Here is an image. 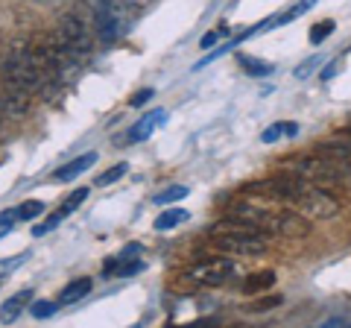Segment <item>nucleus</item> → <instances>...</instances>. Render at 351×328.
<instances>
[{
	"label": "nucleus",
	"instance_id": "9d476101",
	"mask_svg": "<svg viewBox=\"0 0 351 328\" xmlns=\"http://www.w3.org/2000/svg\"><path fill=\"white\" fill-rule=\"evenodd\" d=\"M293 135H299V124H293V120H278V124H272V126L263 129L261 141H263V144H276V141L293 138Z\"/></svg>",
	"mask_w": 351,
	"mask_h": 328
},
{
	"label": "nucleus",
	"instance_id": "7ed1b4c3",
	"mask_svg": "<svg viewBox=\"0 0 351 328\" xmlns=\"http://www.w3.org/2000/svg\"><path fill=\"white\" fill-rule=\"evenodd\" d=\"M208 237L211 244L219 249V253H228V255H263L269 249V240L263 237L261 229L249 226L243 220L228 214L223 223H214L208 229Z\"/></svg>",
	"mask_w": 351,
	"mask_h": 328
},
{
	"label": "nucleus",
	"instance_id": "4be33fe9",
	"mask_svg": "<svg viewBox=\"0 0 351 328\" xmlns=\"http://www.w3.org/2000/svg\"><path fill=\"white\" fill-rule=\"evenodd\" d=\"M56 308H59V302H36L32 305V316L36 320H47V316L56 314Z\"/></svg>",
	"mask_w": 351,
	"mask_h": 328
},
{
	"label": "nucleus",
	"instance_id": "f8f14e48",
	"mask_svg": "<svg viewBox=\"0 0 351 328\" xmlns=\"http://www.w3.org/2000/svg\"><path fill=\"white\" fill-rule=\"evenodd\" d=\"M32 299V290H21V293H15L12 299H9L6 305H3V311H0V316H3L6 323H12V320H18L21 316V311H24V305Z\"/></svg>",
	"mask_w": 351,
	"mask_h": 328
},
{
	"label": "nucleus",
	"instance_id": "a878e982",
	"mask_svg": "<svg viewBox=\"0 0 351 328\" xmlns=\"http://www.w3.org/2000/svg\"><path fill=\"white\" fill-rule=\"evenodd\" d=\"M281 302H284V299H281L278 293H276V296H263V299H258V305H252L249 311H267V308H278Z\"/></svg>",
	"mask_w": 351,
	"mask_h": 328
},
{
	"label": "nucleus",
	"instance_id": "4468645a",
	"mask_svg": "<svg viewBox=\"0 0 351 328\" xmlns=\"http://www.w3.org/2000/svg\"><path fill=\"white\" fill-rule=\"evenodd\" d=\"M313 6H316V0H299V3H295V6H290L287 12H281L278 18H272V21H269V27H284V24H290V21H295L299 15L311 12Z\"/></svg>",
	"mask_w": 351,
	"mask_h": 328
},
{
	"label": "nucleus",
	"instance_id": "cd10ccee",
	"mask_svg": "<svg viewBox=\"0 0 351 328\" xmlns=\"http://www.w3.org/2000/svg\"><path fill=\"white\" fill-rule=\"evenodd\" d=\"M339 68V62H331V65H328V71H325V80H328V76H334V71Z\"/></svg>",
	"mask_w": 351,
	"mask_h": 328
},
{
	"label": "nucleus",
	"instance_id": "b1692460",
	"mask_svg": "<svg viewBox=\"0 0 351 328\" xmlns=\"http://www.w3.org/2000/svg\"><path fill=\"white\" fill-rule=\"evenodd\" d=\"M322 65V59L319 56H313V59H304L302 65H299V71H295V76H299V80H307V76H311L316 68H319Z\"/></svg>",
	"mask_w": 351,
	"mask_h": 328
},
{
	"label": "nucleus",
	"instance_id": "ddd939ff",
	"mask_svg": "<svg viewBox=\"0 0 351 328\" xmlns=\"http://www.w3.org/2000/svg\"><path fill=\"white\" fill-rule=\"evenodd\" d=\"M272 284H276V272L272 270H261L255 276H249L243 281V293H258V290H269Z\"/></svg>",
	"mask_w": 351,
	"mask_h": 328
},
{
	"label": "nucleus",
	"instance_id": "f3484780",
	"mask_svg": "<svg viewBox=\"0 0 351 328\" xmlns=\"http://www.w3.org/2000/svg\"><path fill=\"white\" fill-rule=\"evenodd\" d=\"M188 194H191V191L184 188V185H173V188H167V191H161V194L152 196V202H156V205H170V202L184 200Z\"/></svg>",
	"mask_w": 351,
	"mask_h": 328
},
{
	"label": "nucleus",
	"instance_id": "2eb2a0df",
	"mask_svg": "<svg viewBox=\"0 0 351 328\" xmlns=\"http://www.w3.org/2000/svg\"><path fill=\"white\" fill-rule=\"evenodd\" d=\"M184 220H188V211H184V209H167V211H161L156 217V229H158V232H167V229L182 226Z\"/></svg>",
	"mask_w": 351,
	"mask_h": 328
},
{
	"label": "nucleus",
	"instance_id": "aec40b11",
	"mask_svg": "<svg viewBox=\"0 0 351 328\" xmlns=\"http://www.w3.org/2000/svg\"><path fill=\"white\" fill-rule=\"evenodd\" d=\"M334 27H337L334 21H319V24H313L311 27V41H313V45H322V41L334 32Z\"/></svg>",
	"mask_w": 351,
	"mask_h": 328
},
{
	"label": "nucleus",
	"instance_id": "dca6fc26",
	"mask_svg": "<svg viewBox=\"0 0 351 328\" xmlns=\"http://www.w3.org/2000/svg\"><path fill=\"white\" fill-rule=\"evenodd\" d=\"M88 194H91V188H76L73 194H68V200L62 202V209H59V214L62 217H68V214H73L76 209H80V205L88 200Z\"/></svg>",
	"mask_w": 351,
	"mask_h": 328
},
{
	"label": "nucleus",
	"instance_id": "6e6552de",
	"mask_svg": "<svg viewBox=\"0 0 351 328\" xmlns=\"http://www.w3.org/2000/svg\"><path fill=\"white\" fill-rule=\"evenodd\" d=\"M94 161H97V152H94V150H91V152H82L80 159L68 161V164H64V167H59L56 173H53V179H56V182H71V179H76V176H80L82 170H88V167H91Z\"/></svg>",
	"mask_w": 351,
	"mask_h": 328
},
{
	"label": "nucleus",
	"instance_id": "a211bd4d",
	"mask_svg": "<svg viewBox=\"0 0 351 328\" xmlns=\"http://www.w3.org/2000/svg\"><path fill=\"white\" fill-rule=\"evenodd\" d=\"M15 211H18V220H36V217L44 214V202L41 200H27V202H21Z\"/></svg>",
	"mask_w": 351,
	"mask_h": 328
},
{
	"label": "nucleus",
	"instance_id": "f03ea898",
	"mask_svg": "<svg viewBox=\"0 0 351 328\" xmlns=\"http://www.w3.org/2000/svg\"><path fill=\"white\" fill-rule=\"evenodd\" d=\"M287 202H249L240 200L228 205V214L243 220L249 226L261 229V232H272V235H284V237H307L311 235V217H304L295 209H284Z\"/></svg>",
	"mask_w": 351,
	"mask_h": 328
},
{
	"label": "nucleus",
	"instance_id": "20e7f679",
	"mask_svg": "<svg viewBox=\"0 0 351 328\" xmlns=\"http://www.w3.org/2000/svg\"><path fill=\"white\" fill-rule=\"evenodd\" d=\"M56 41H59L62 50L68 53L73 62H80V59H85L88 53H91V36H88L82 18L73 15V12L62 15L59 30H56Z\"/></svg>",
	"mask_w": 351,
	"mask_h": 328
},
{
	"label": "nucleus",
	"instance_id": "423d86ee",
	"mask_svg": "<svg viewBox=\"0 0 351 328\" xmlns=\"http://www.w3.org/2000/svg\"><path fill=\"white\" fill-rule=\"evenodd\" d=\"M114 0H100L94 9V21H97V36H100V41H106V45H112V41L117 38L120 32V21H117V12L112 9Z\"/></svg>",
	"mask_w": 351,
	"mask_h": 328
},
{
	"label": "nucleus",
	"instance_id": "1a4fd4ad",
	"mask_svg": "<svg viewBox=\"0 0 351 328\" xmlns=\"http://www.w3.org/2000/svg\"><path fill=\"white\" fill-rule=\"evenodd\" d=\"M91 288H94V281L88 279V276H82V279H73V281H68L62 288V293H59V305H73V302H82L88 293H91Z\"/></svg>",
	"mask_w": 351,
	"mask_h": 328
},
{
	"label": "nucleus",
	"instance_id": "f257e3e1",
	"mask_svg": "<svg viewBox=\"0 0 351 328\" xmlns=\"http://www.w3.org/2000/svg\"><path fill=\"white\" fill-rule=\"evenodd\" d=\"M246 194L252 196H263V200H278L287 202L290 209L302 211L311 220H331L343 211V202L334 194H328L322 185L307 182L295 173H281V176L269 179V182H252Z\"/></svg>",
	"mask_w": 351,
	"mask_h": 328
},
{
	"label": "nucleus",
	"instance_id": "39448f33",
	"mask_svg": "<svg viewBox=\"0 0 351 328\" xmlns=\"http://www.w3.org/2000/svg\"><path fill=\"white\" fill-rule=\"evenodd\" d=\"M232 272H234L232 258H214V261H202V264L191 267L184 272V281H188L191 288H219V284L228 281Z\"/></svg>",
	"mask_w": 351,
	"mask_h": 328
},
{
	"label": "nucleus",
	"instance_id": "6ab92c4d",
	"mask_svg": "<svg viewBox=\"0 0 351 328\" xmlns=\"http://www.w3.org/2000/svg\"><path fill=\"white\" fill-rule=\"evenodd\" d=\"M129 170V164H114V167H108L106 173H100V176L94 179V185H100V188H106V185H114L117 179H123Z\"/></svg>",
	"mask_w": 351,
	"mask_h": 328
},
{
	"label": "nucleus",
	"instance_id": "0eeeda50",
	"mask_svg": "<svg viewBox=\"0 0 351 328\" xmlns=\"http://www.w3.org/2000/svg\"><path fill=\"white\" fill-rule=\"evenodd\" d=\"M164 115H167V112H164V108H156V112L144 115V117H141L138 124H135V126H132L129 132H126V141H129V144H138V141L149 138V135H152V129H156L158 124H164Z\"/></svg>",
	"mask_w": 351,
	"mask_h": 328
},
{
	"label": "nucleus",
	"instance_id": "393cba45",
	"mask_svg": "<svg viewBox=\"0 0 351 328\" xmlns=\"http://www.w3.org/2000/svg\"><path fill=\"white\" fill-rule=\"evenodd\" d=\"M18 223V211H6L0 214V237H3L6 232H12V226Z\"/></svg>",
	"mask_w": 351,
	"mask_h": 328
},
{
	"label": "nucleus",
	"instance_id": "9b49d317",
	"mask_svg": "<svg viewBox=\"0 0 351 328\" xmlns=\"http://www.w3.org/2000/svg\"><path fill=\"white\" fill-rule=\"evenodd\" d=\"M237 62H240V68H243L249 76H269L272 71H276V65H272V62L258 59V56H246V53H240Z\"/></svg>",
	"mask_w": 351,
	"mask_h": 328
},
{
	"label": "nucleus",
	"instance_id": "412c9836",
	"mask_svg": "<svg viewBox=\"0 0 351 328\" xmlns=\"http://www.w3.org/2000/svg\"><path fill=\"white\" fill-rule=\"evenodd\" d=\"M62 220H64V217H62L59 211H56V214H50V217H47V220H44V223H38L36 229H32V235H36V237H44V235H47V232H50V229H56V226H59Z\"/></svg>",
	"mask_w": 351,
	"mask_h": 328
},
{
	"label": "nucleus",
	"instance_id": "bb28decb",
	"mask_svg": "<svg viewBox=\"0 0 351 328\" xmlns=\"http://www.w3.org/2000/svg\"><path fill=\"white\" fill-rule=\"evenodd\" d=\"M152 94H156L152 89H141V91H138V94L129 100V106H132V108H141L144 103H149V100H152Z\"/></svg>",
	"mask_w": 351,
	"mask_h": 328
},
{
	"label": "nucleus",
	"instance_id": "5701e85b",
	"mask_svg": "<svg viewBox=\"0 0 351 328\" xmlns=\"http://www.w3.org/2000/svg\"><path fill=\"white\" fill-rule=\"evenodd\" d=\"M223 36H228V27H219V30H211V32H205V36H202V41H199V47H214L217 45V41L219 38H223Z\"/></svg>",
	"mask_w": 351,
	"mask_h": 328
}]
</instances>
